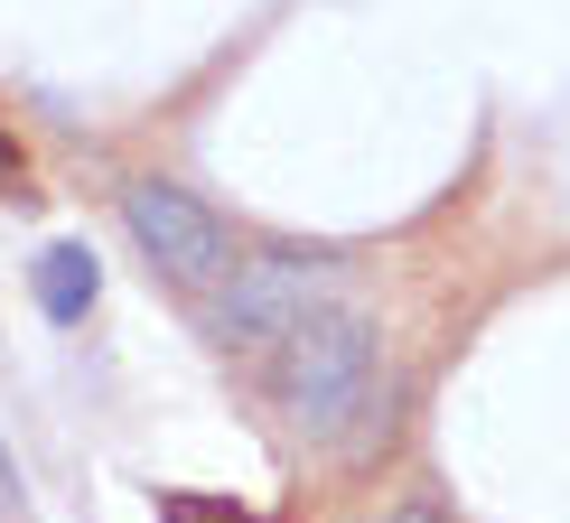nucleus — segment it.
<instances>
[{"label":"nucleus","instance_id":"nucleus-2","mask_svg":"<svg viewBox=\"0 0 570 523\" xmlns=\"http://www.w3.org/2000/svg\"><path fill=\"white\" fill-rule=\"evenodd\" d=\"M122 225H131V244L150 253V272H169L178 290L234 280V234H225V216H206L187 187H159V178L122 187Z\"/></svg>","mask_w":570,"mask_h":523},{"label":"nucleus","instance_id":"nucleus-8","mask_svg":"<svg viewBox=\"0 0 570 523\" xmlns=\"http://www.w3.org/2000/svg\"><path fill=\"white\" fill-rule=\"evenodd\" d=\"M384 523H449L440 505H402V514H384Z\"/></svg>","mask_w":570,"mask_h":523},{"label":"nucleus","instance_id":"nucleus-6","mask_svg":"<svg viewBox=\"0 0 570 523\" xmlns=\"http://www.w3.org/2000/svg\"><path fill=\"white\" fill-rule=\"evenodd\" d=\"M19 505H29V495H19V467H10V448H0V523H10Z\"/></svg>","mask_w":570,"mask_h":523},{"label":"nucleus","instance_id":"nucleus-5","mask_svg":"<svg viewBox=\"0 0 570 523\" xmlns=\"http://www.w3.org/2000/svg\"><path fill=\"white\" fill-rule=\"evenodd\" d=\"M159 514H169V523H263L244 505H216V495H159Z\"/></svg>","mask_w":570,"mask_h":523},{"label":"nucleus","instance_id":"nucleus-7","mask_svg":"<svg viewBox=\"0 0 570 523\" xmlns=\"http://www.w3.org/2000/svg\"><path fill=\"white\" fill-rule=\"evenodd\" d=\"M19 187V140H0V197Z\"/></svg>","mask_w":570,"mask_h":523},{"label":"nucleus","instance_id":"nucleus-3","mask_svg":"<svg viewBox=\"0 0 570 523\" xmlns=\"http://www.w3.org/2000/svg\"><path fill=\"white\" fill-rule=\"evenodd\" d=\"M308 308H318V272H308V262H234V290L216 308V337L225 346H263L291 318H308Z\"/></svg>","mask_w":570,"mask_h":523},{"label":"nucleus","instance_id":"nucleus-4","mask_svg":"<svg viewBox=\"0 0 570 523\" xmlns=\"http://www.w3.org/2000/svg\"><path fill=\"white\" fill-rule=\"evenodd\" d=\"M94 299H104V262H94L85 244H47V253H38V308H47L57 327H76Z\"/></svg>","mask_w":570,"mask_h":523},{"label":"nucleus","instance_id":"nucleus-1","mask_svg":"<svg viewBox=\"0 0 570 523\" xmlns=\"http://www.w3.org/2000/svg\"><path fill=\"white\" fill-rule=\"evenodd\" d=\"M272 346H281L272 355V393H281V412H291L299 431L337 440L374 402V327L355 318V308H308V318H291Z\"/></svg>","mask_w":570,"mask_h":523}]
</instances>
